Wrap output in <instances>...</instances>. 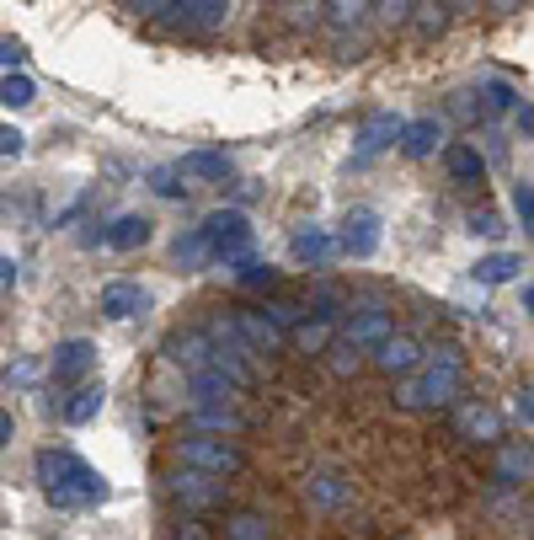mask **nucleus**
I'll list each match as a JSON object with an SVG mask.
<instances>
[{
    "label": "nucleus",
    "mask_w": 534,
    "mask_h": 540,
    "mask_svg": "<svg viewBox=\"0 0 534 540\" xmlns=\"http://www.w3.org/2000/svg\"><path fill=\"white\" fill-rule=\"evenodd\" d=\"M38 482H43L54 508H97V503H107V492H113L107 476H97L75 450H65V444L38 455Z\"/></svg>",
    "instance_id": "1"
},
{
    "label": "nucleus",
    "mask_w": 534,
    "mask_h": 540,
    "mask_svg": "<svg viewBox=\"0 0 534 540\" xmlns=\"http://www.w3.org/2000/svg\"><path fill=\"white\" fill-rule=\"evenodd\" d=\"M460 380H465V364H460V353L444 348L438 353V364H428L417 380H406L396 401L401 407H449L454 396H460Z\"/></svg>",
    "instance_id": "2"
},
{
    "label": "nucleus",
    "mask_w": 534,
    "mask_h": 540,
    "mask_svg": "<svg viewBox=\"0 0 534 540\" xmlns=\"http://www.w3.org/2000/svg\"><path fill=\"white\" fill-rule=\"evenodd\" d=\"M198 236H203V246H209V257H214V262H225V268H230L235 257H246V252H251L257 230H251V220H246L241 209H214L209 220L198 225Z\"/></svg>",
    "instance_id": "3"
},
{
    "label": "nucleus",
    "mask_w": 534,
    "mask_h": 540,
    "mask_svg": "<svg viewBox=\"0 0 534 540\" xmlns=\"http://www.w3.org/2000/svg\"><path fill=\"white\" fill-rule=\"evenodd\" d=\"M177 460L187 471H203V476H230V471H241V450L225 439H214V434H193V439H182L177 444Z\"/></svg>",
    "instance_id": "4"
},
{
    "label": "nucleus",
    "mask_w": 534,
    "mask_h": 540,
    "mask_svg": "<svg viewBox=\"0 0 534 540\" xmlns=\"http://www.w3.org/2000/svg\"><path fill=\"white\" fill-rule=\"evenodd\" d=\"M342 252H348L353 262H364V257H374L380 252V214L374 209H353L348 220H342Z\"/></svg>",
    "instance_id": "5"
},
{
    "label": "nucleus",
    "mask_w": 534,
    "mask_h": 540,
    "mask_svg": "<svg viewBox=\"0 0 534 540\" xmlns=\"http://www.w3.org/2000/svg\"><path fill=\"white\" fill-rule=\"evenodd\" d=\"M91 364H97V343H91V337H65V343L54 348V380H59V385H65V380H81Z\"/></svg>",
    "instance_id": "6"
},
{
    "label": "nucleus",
    "mask_w": 534,
    "mask_h": 540,
    "mask_svg": "<svg viewBox=\"0 0 534 540\" xmlns=\"http://www.w3.org/2000/svg\"><path fill=\"white\" fill-rule=\"evenodd\" d=\"M289 252H294V262L321 268V262H332L337 236H332V230H321V225H300V230H294V241H289Z\"/></svg>",
    "instance_id": "7"
},
{
    "label": "nucleus",
    "mask_w": 534,
    "mask_h": 540,
    "mask_svg": "<svg viewBox=\"0 0 534 540\" xmlns=\"http://www.w3.org/2000/svg\"><path fill=\"white\" fill-rule=\"evenodd\" d=\"M230 332L241 337L246 348H257V353H273V348H278V327H273L262 311H235V316H230Z\"/></svg>",
    "instance_id": "8"
},
{
    "label": "nucleus",
    "mask_w": 534,
    "mask_h": 540,
    "mask_svg": "<svg viewBox=\"0 0 534 540\" xmlns=\"http://www.w3.org/2000/svg\"><path fill=\"white\" fill-rule=\"evenodd\" d=\"M166 359L187 369V375H198V369H209V332H177L166 343Z\"/></svg>",
    "instance_id": "9"
},
{
    "label": "nucleus",
    "mask_w": 534,
    "mask_h": 540,
    "mask_svg": "<svg viewBox=\"0 0 534 540\" xmlns=\"http://www.w3.org/2000/svg\"><path fill=\"white\" fill-rule=\"evenodd\" d=\"M374 364L385 369V375H412V369L422 364V348L412 343V337H396L390 332L380 348H374Z\"/></svg>",
    "instance_id": "10"
},
{
    "label": "nucleus",
    "mask_w": 534,
    "mask_h": 540,
    "mask_svg": "<svg viewBox=\"0 0 534 540\" xmlns=\"http://www.w3.org/2000/svg\"><path fill=\"white\" fill-rule=\"evenodd\" d=\"M150 230L155 225L145 220V214H118V220L102 230V246H113V252H139V246L150 241Z\"/></svg>",
    "instance_id": "11"
},
{
    "label": "nucleus",
    "mask_w": 534,
    "mask_h": 540,
    "mask_svg": "<svg viewBox=\"0 0 534 540\" xmlns=\"http://www.w3.org/2000/svg\"><path fill=\"white\" fill-rule=\"evenodd\" d=\"M342 337H348V348H380L390 337V316L385 311H358L348 327H342Z\"/></svg>",
    "instance_id": "12"
},
{
    "label": "nucleus",
    "mask_w": 534,
    "mask_h": 540,
    "mask_svg": "<svg viewBox=\"0 0 534 540\" xmlns=\"http://www.w3.org/2000/svg\"><path fill=\"white\" fill-rule=\"evenodd\" d=\"M150 305V295L139 284H107L102 289V316H113V321H129V316H139Z\"/></svg>",
    "instance_id": "13"
},
{
    "label": "nucleus",
    "mask_w": 534,
    "mask_h": 540,
    "mask_svg": "<svg viewBox=\"0 0 534 540\" xmlns=\"http://www.w3.org/2000/svg\"><path fill=\"white\" fill-rule=\"evenodd\" d=\"M171 487H177V498H182L187 508H214V503H225V487H214V476H203V471H182Z\"/></svg>",
    "instance_id": "14"
},
{
    "label": "nucleus",
    "mask_w": 534,
    "mask_h": 540,
    "mask_svg": "<svg viewBox=\"0 0 534 540\" xmlns=\"http://www.w3.org/2000/svg\"><path fill=\"white\" fill-rule=\"evenodd\" d=\"M460 434L465 439H497L502 434V418L486 401H460Z\"/></svg>",
    "instance_id": "15"
},
{
    "label": "nucleus",
    "mask_w": 534,
    "mask_h": 540,
    "mask_svg": "<svg viewBox=\"0 0 534 540\" xmlns=\"http://www.w3.org/2000/svg\"><path fill=\"white\" fill-rule=\"evenodd\" d=\"M524 273V257H513V252H492V257H481L476 268H470V279L476 284H508Z\"/></svg>",
    "instance_id": "16"
},
{
    "label": "nucleus",
    "mask_w": 534,
    "mask_h": 540,
    "mask_svg": "<svg viewBox=\"0 0 534 540\" xmlns=\"http://www.w3.org/2000/svg\"><path fill=\"white\" fill-rule=\"evenodd\" d=\"M102 401H107V391H102V385H81V391H75V396L65 401V423H75V428H81V423H91V418L102 412Z\"/></svg>",
    "instance_id": "17"
},
{
    "label": "nucleus",
    "mask_w": 534,
    "mask_h": 540,
    "mask_svg": "<svg viewBox=\"0 0 534 540\" xmlns=\"http://www.w3.org/2000/svg\"><path fill=\"white\" fill-rule=\"evenodd\" d=\"M193 428H198V434H235V428H241V412H230V407H193Z\"/></svg>",
    "instance_id": "18"
},
{
    "label": "nucleus",
    "mask_w": 534,
    "mask_h": 540,
    "mask_svg": "<svg viewBox=\"0 0 534 540\" xmlns=\"http://www.w3.org/2000/svg\"><path fill=\"white\" fill-rule=\"evenodd\" d=\"M230 268H235V279H241L246 289H273V284H278V273L267 268V262H257L251 252H246V257H235Z\"/></svg>",
    "instance_id": "19"
},
{
    "label": "nucleus",
    "mask_w": 534,
    "mask_h": 540,
    "mask_svg": "<svg viewBox=\"0 0 534 540\" xmlns=\"http://www.w3.org/2000/svg\"><path fill=\"white\" fill-rule=\"evenodd\" d=\"M193 396H198V401H230L235 385L219 375V369H198V375H193Z\"/></svg>",
    "instance_id": "20"
},
{
    "label": "nucleus",
    "mask_w": 534,
    "mask_h": 540,
    "mask_svg": "<svg viewBox=\"0 0 534 540\" xmlns=\"http://www.w3.org/2000/svg\"><path fill=\"white\" fill-rule=\"evenodd\" d=\"M225 540H267V519L262 514H235L225 524Z\"/></svg>",
    "instance_id": "21"
},
{
    "label": "nucleus",
    "mask_w": 534,
    "mask_h": 540,
    "mask_svg": "<svg viewBox=\"0 0 534 540\" xmlns=\"http://www.w3.org/2000/svg\"><path fill=\"white\" fill-rule=\"evenodd\" d=\"M326 337H332V321H300V327H294V343H300L305 353H321Z\"/></svg>",
    "instance_id": "22"
},
{
    "label": "nucleus",
    "mask_w": 534,
    "mask_h": 540,
    "mask_svg": "<svg viewBox=\"0 0 534 540\" xmlns=\"http://www.w3.org/2000/svg\"><path fill=\"white\" fill-rule=\"evenodd\" d=\"M171 257H177L182 268H198V262L209 257V246H203L198 230H187V236H177V246H171Z\"/></svg>",
    "instance_id": "23"
},
{
    "label": "nucleus",
    "mask_w": 534,
    "mask_h": 540,
    "mask_svg": "<svg viewBox=\"0 0 534 540\" xmlns=\"http://www.w3.org/2000/svg\"><path fill=\"white\" fill-rule=\"evenodd\" d=\"M182 172H193V177H225L230 172V156H209V150H198V156L182 161Z\"/></svg>",
    "instance_id": "24"
},
{
    "label": "nucleus",
    "mask_w": 534,
    "mask_h": 540,
    "mask_svg": "<svg viewBox=\"0 0 534 540\" xmlns=\"http://www.w3.org/2000/svg\"><path fill=\"white\" fill-rule=\"evenodd\" d=\"M406 150H412V156H433V150H438V123H417V129H406Z\"/></svg>",
    "instance_id": "25"
},
{
    "label": "nucleus",
    "mask_w": 534,
    "mask_h": 540,
    "mask_svg": "<svg viewBox=\"0 0 534 540\" xmlns=\"http://www.w3.org/2000/svg\"><path fill=\"white\" fill-rule=\"evenodd\" d=\"M449 172H454V177H465V182H476V177L486 172V166H481L476 150H454V156H449Z\"/></svg>",
    "instance_id": "26"
},
{
    "label": "nucleus",
    "mask_w": 534,
    "mask_h": 540,
    "mask_svg": "<svg viewBox=\"0 0 534 540\" xmlns=\"http://www.w3.org/2000/svg\"><path fill=\"white\" fill-rule=\"evenodd\" d=\"M502 476H508V482H529V450H508V455H502Z\"/></svg>",
    "instance_id": "27"
},
{
    "label": "nucleus",
    "mask_w": 534,
    "mask_h": 540,
    "mask_svg": "<svg viewBox=\"0 0 534 540\" xmlns=\"http://www.w3.org/2000/svg\"><path fill=\"white\" fill-rule=\"evenodd\" d=\"M150 188L161 198H177L182 193V172H171V166H161V172H150Z\"/></svg>",
    "instance_id": "28"
},
{
    "label": "nucleus",
    "mask_w": 534,
    "mask_h": 540,
    "mask_svg": "<svg viewBox=\"0 0 534 540\" xmlns=\"http://www.w3.org/2000/svg\"><path fill=\"white\" fill-rule=\"evenodd\" d=\"M390 134H396V118H374L369 129H364V150H380Z\"/></svg>",
    "instance_id": "29"
},
{
    "label": "nucleus",
    "mask_w": 534,
    "mask_h": 540,
    "mask_svg": "<svg viewBox=\"0 0 534 540\" xmlns=\"http://www.w3.org/2000/svg\"><path fill=\"white\" fill-rule=\"evenodd\" d=\"M310 498H316V503H326V508H332V503H342V482H337V476H321V482H316V487H310Z\"/></svg>",
    "instance_id": "30"
},
{
    "label": "nucleus",
    "mask_w": 534,
    "mask_h": 540,
    "mask_svg": "<svg viewBox=\"0 0 534 540\" xmlns=\"http://www.w3.org/2000/svg\"><path fill=\"white\" fill-rule=\"evenodd\" d=\"M513 209H518V220H524V230L534 225V193H529V182H518L513 188Z\"/></svg>",
    "instance_id": "31"
},
{
    "label": "nucleus",
    "mask_w": 534,
    "mask_h": 540,
    "mask_svg": "<svg viewBox=\"0 0 534 540\" xmlns=\"http://www.w3.org/2000/svg\"><path fill=\"white\" fill-rule=\"evenodd\" d=\"M6 380H11V385H33V380H38V359H27V364H17V369H6Z\"/></svg>",
    "instance_id": "32"
},
{
    "label": "nucleus",
    "mask_w": 534,
    "mask_h": 540,
    "mask_svg": "<svg viewBox=\"0 0 534 540\" xmlns=\"http://www.w3.org/2000/svg\"><path fill=\"white\" fill-rule=\"evenodd\" d=\"M470 230H476V236H502V230H497V220H492V214H476V220H470Z\"/></svg>",
    "instance_id": "33"
},
{
    "label": "nucleus",
    "mask_w": 534,
    "mask_h": 540,
    "mask_svg": "<svg viewBox=\"0 0 534 540\" xmlns=\"http://www.w3.org/2000/svg\"><path fill=\"white\" fill-rule=\"evenodd\" d=\"M6 284H17V262L0 257V289H6Z\"/></svg>",
    "instance_id": "34"
},
{
    "label": "nucleus",
    "mask_w": 534,
    "mask_h": 540,
    "mask_svg": "<svg viewBox=\"0 0 534 540\" xmlns=\"http://www.w3.org/2000/svg\"><path fill=\"white\" fill-rule=\"evenodd\" d=\"M27 97H33V91H27V81H11V86H6V102H27Z\"/></svg>",
    "instance_id": "35"
},
{
    "label": "nucleus",
    "mask_w": 534,
    "mask_h": 540,
    "mask_svg": "<svg viewBox=\"0 0 534 540\" xmlns=\"http://www.w3.org/2000/svg\"><path fill=\"white\" fill-rule=\"evenodd\" d=\"M177 540H209V530H203V524H182Z\"/></svg>",
    "instance_id": "36"
},
{
    "label": "nucleus",
    "mask_w": 534,
    "mask_h": 540,
    "mask_svg": "<svg viewBox=\"0 0 534 540\" xmlns=\"http://www.w3.org/2000/svg\"><path fill=\"white\" fill-rule=\"evenodd\" d=\"M11 444V412H0V450Z\"/></svg>",
    "instance_id": "37"
}]
</instances>
